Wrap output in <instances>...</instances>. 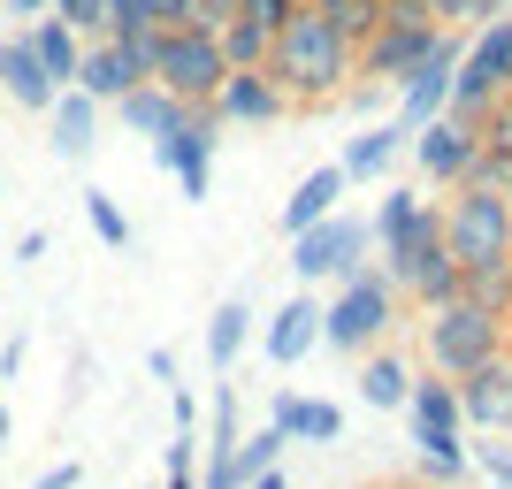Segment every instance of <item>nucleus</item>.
Instances as JSON below:
<instances>
[{
	"mask_svg": "<svg viewBox=\"0 0 512 489\" xmlns=\"http://www.w3.org/2000/svg\"><path fill=\"white\" fill-rule=\"evenodd\" d=\"M482 130H467L459 115H428L421 130H413V169L428 176V184H459L467 176V153Z\"/></svg>",
	"mask_w": 512,
	"mask_h": 489,
	"instance_id": "obj_11",
	"label": "nucleus"
},
{
	"mask_svg": "<svg viewBox=\"0 0 512 489\" xmlns=\"http://www.w3.org/2000/svg\"><path fill=\"white\" fill-rule=\"evenodd\" d=\"M214 130H222V123H214V107H184L169 130H153V161L184 184V207H199V199L214 192V146H222Z\"/></svg>",
	"mask_w": 512,
	"mask_h": 489,
	"instance_id": "obj_7",
	"label": "nucleus"
},
{
	"mask_svg": "<svg viewBox=\"0 0 512 489\" xmlns=\"http://www.w3.org/2000/svg\"><path fill=\"white\" fill-rule=\"evenodd\" d=\"M299 8H306V0H237V16H253L260 31H276V23H291Z\"/></svg>",
	"mask_w": 512,
	"mask_h": 489,
	"instance_id": "obj_34",
	"label": "nucleus"
},
{
	"mask_svg": "<svg viewBox=\"0 0 512 489\" xmlns=\"http://www.w3.org/2000/svg\"><path fill=\"white\" fill-rule=\"evenodd\" d=\"M0 451H8V405H0Z\"/></svg>",
	"mask_w": 512,
	"mask_h": 489,
	"instance_id": "obj_44",
	"label": "nucleus"
},
{
	"mask_svg": "<svg viewBox=\"0 0 512 489\" xmlns=\"http://www.w3.org/2000/svg\"><path fill=\"white\" fill-rule=\"evenodd\" d=\"M406 138H413V130L398 123V115H390V123H367L360 138L344 146V161H337V169H344V184H360V176H383L390 161H398V146H406Z\"/></svg>",
	"mask_w": 512,
	"mask_h": 489,
	"instance_id": "obj_18",
	"label": "nucleus"
},
{
	"mask_svg": "<svg viewBox=\"0 0 512 489\" xmlns=\"http://www.w3.org/2000/svg\"><path fill=\"white\" fill-rule=\"evenodd\" d=\"M428 16L444 31H482L490 16H505V0H428Z\"/></svg>",
	"mask_w": 512,
	"mask_h": 489,
	"instance_id": "obj_31",
	"label": "nucleus"
},
{
	"mask_svg": "<svg viewBox=\"0 0 512 489\" xmlns=\"http://www.w3.org/2000/svg\"><path fill=\"white\" fill-rule=\"evenodd\" d=\"M46 8H54L77 39H100V31H107V0H46Z\"/></svg>",
	"mask_w": 512,
	"mask_h": 489,
	"instance_id": "obj_33",
	"label": "nucleus"
},
{
	"mask_svg": "<svg viewBox=\"0 0 512 489\" xmlns=\"http://www.w3.org/2000/svg\"><path fill=\"white\" fill-rule=\"evenodd\" d=\"M451 383H459V421L467 428H512V344L497 360L451 375Z\"/></svg>",
	"mask_w": 512,
	"mask_h": 489,
	"instance_id": "obj_10",
	"label": "nucleus"
},
{
	"mask_svg": "<svg viewBox=\"0 0 512 489\" xmlns=\"http://www.w3.org/2000/svg\"><path fill=\"white\" fill-rule=\"evenodd\" d=\"M245 489H291V482H283V467H268V474H253Z\"/></svg>",
	"mask_w": 512,
	"mask_h": 489,
	"instance_id": "obj_43",
	"label": "nucleus"
},
{
	"mask_svg": "<svg viewBox=\"0 0 512 489\" xmlns=\"http://www.w3.org/2000/svg\"><path fill=\"white\" fill-rule=\"evenodd\" d=\"M268 39H276V31H260L253 16L214 23V46H222V62H230V69H268Z\"/></svg>",
	"mask_w": 512,
	"mask_h": 489,
	"instance_id": "obj_26",
	"label": "nucleus"
},
{
	"mask_svg": "<svg viewBox=\"0 0 512 489\" xmlns=\"http://www.w3.org/2000/svg\"><path fill=\"white\" fill-rule=\"evenodd\" d=\"M146 31H161L153 0H107V39H146Z\"/></svg>",
	"mask_w": 512,
	"mask_h": 489,
	"instance_id": "obj_32",
	"label": "nucleus"
},
{
	"mask_svg": "<svg viewBox=\"0 0 512 489\" xmlns=\"http://www.w3.org/2000/svg\"><path fill=\"white\" fill-rule=\"evenodd\" d=\"M306 8H314V16H329V31H337V39H352V46L383 23V0H306Z\"/></svg>",
	"mask_w": 512,
	"mask_h": 489,
	"instance_id": "obj_29",
	"label": "nucleus"
},
{
	"mask_svg": "<svg viewBox=\"0 0 512 489\" xmlns=\"http://www.w3.org/2000/svg\"><path fill=\"white\" fill-rule=\"evenodd\" d=\"M352 69H360V46L337 39L329 16L299 8L291 23H276V39H268V77L283 85L291 107H314V100H337L352 85Z\"/></svg>",
	"mask_w": 512,
	"mask_h": 489,
	"instance_id": "obj_1",
	"label": "nucleus"
},
{
	"mask_svg": "<svg viewBox=\"0 0 512 489\" xmlns=\"http://www.w3.org/2000/svg\"><path fill=\"white\" fill-rule=\"evenodd\" d=\"M0 92H8L16 107H31V115H46V107H54V92H62V85L39 69V54H31V39H23V31H8V39H0Z\"/></svg>",
	"mask_w": 512,
	"mask_h": 489,
	"instance_id": "obj_14",
	"label": "nucleus"
},
{
	"mask_svg": "<svg viewBox=\"0 0 512 489\" xmlns=\"http://www.w3.org/2000/svg\"><path fill=\"white\" fill-rule=\"evenodd\" d=\"M505 337H512V298H505Z\"/></svg>",
	"mask_w": 512,
	"mask_h": 489,
	"instance_id": "obj_45",
	"label": "nucleus"
},
{
	"mask_svg": "<svg viewBox=\"0 0 512 489\" xmlns=\"http://www.w3.org/2000/svg\"><path fill=\"white\" fill-rule=\"evenodd\" d=\"M291 268L299 283H344L367 268V222L360 214H321L306 230H291Z\"/></svg>",
	"mask_w": 512,
	"mask_h": 489,
	"instance_id": "obj_6",
	"label": "nucleus"
},
{
	"mask_svg": "<svg viewBox=\"0 0 512 489\" xmlns=\"http://www.w3.org/2000/svg\"><path fill=\"white\" fill-rule=\"evenodd\" d=\"M413 467H421V482H436V489H451V482H467V444H459V428H421L413 436Z\"/></svg>",
	"mask_w": 512,
	"mask_h": 489,
	"instance_id": "obj_20",
	"label": "nucleus"
},
{
	"mask_svg": "<svg viewBox=\"0 0 512 489\" xmlns=\"http://www.w3.org/2000/svg\"><path fill=\"white\" fill-rule=\"evenodd\" d=\"M245 337H253V306H245V298H222L214 321H207V360H214V375H230V367H237Z\"/></svg>",
	"mask_w": 512,
	"mask_h": 489,
	"instance_id": "obj_23",
	"label": "nucleus"
},
{
	"mask_svg": "<svg viewBox=\"0 0 512 489\" xmlns=\"http://www.w3.org/2000/svg\"><path fill=\"white\" fill-rule=\"evenodd\" d=\"M436 39H444V23H436V16H383L360 39V77H367V85H398Z\"/></svg>",
	"mask_w": 512,
	"mask_h": 489,
	"instance_id": "obj_9",
	"label": "nucleus"
},
{
	"mask_svg": "<svg viewBox=\"0 0 512 489\" xmlns=\"http://www.w3.org/2000/svg\"><path fill=\"white\" fill-rule=\"evenodd\" d=\"M46 115H54V153H62V161H85L92 138H100V100L77 92V85H62Z\"/></svg>",
	"mask_w": 512,
	"mask_h": 489,
	"instance_id": "obj_16",
	"label": "nucleus"
},
{
	"mask_svg": "<svg viewBox=\"0 0 512 489\" xmlns=\"http://www.w3.org/2000/svg\"><path fill=\"white\" fill-rule=\"evenodd\" d=\"M406 390H413L406 360H390V352H360V398L367 405H406Z\"/></svg>",
	"mask_w": 512,
	"mask_h": 489,
	"instance_id": "obj_28",
	"label": "nucleus"
},
{
	"mask_svg": "<svg viewBox=\"0 0 512 489\" xmlns=\"http://www.w3.org/2000/svg\"><path fill=\"white\" fill-rule=\"evenodd\" d=\"M115 115H123V123L138 130V138H153V130H169L176 115H184V100H176V92L161 85V77H138V85H130L123 100H115Z\"/></svg>",
	"mask_w": 512,
	"mask_h": 489,
	"instance_id": "obj_21",
	"label": "nucleus"
},
{
	"mask_svg": "<svg viewBox=\"0 0 512 489\" xmlns=\"http://www.w3.org/2000/svg\"><path fill=\"white\" fill-rule=\"evenodd\" d=\"M459 298H474V306H490V314H505V298H512V253L467 260V268H459Z\"/></svg>",
	"mask_w": 512,
	"mask_h": 489,
	"instance_id": "obj_25",
	"label": "nucleus"
},
{
	"mask_svg": "<svg viewBox=\"0 0 512 489\" xmlns=\"http://www.w3.org/2000/svg\"><path fill=\"white\" fill-rule=\"evenodd\" d=\"M283 451H291V436H283L276 421H268V428H253V436H237V451H230V482L245 489L253 474H268V467H276Z\"/></svg>",
	"mask_w": 512,
	"mask_h": 489,
	"instance_id": "obj_27",
	"label": "nucleus"
},
{
	"mask_svg": "<svg viewBox=\"0 0 512 489\" xmlns=\"http://www.w3.org/2000/svg\"><path fill=\"white\" fill-rule=\"evenodd\" d=\"M390 306H398V291H390L383 268H360V276H344L337 298L321 306V344H337V352H367V344L390 329Z\"/></svg>",
	"mask_w": 512,
	"mask_h": 489,
	"instance_id": "obj_5",
	"label": "nucleus"
},
{
	"mask_svg": "<svg viewBox=\"0 0 512 489\" xmlns=\"http://www.w3.org/2000/svg\"><path fill=\"white\" fill-rule=\"evenodd\" d=\"M77 482H85V467H77V459H62V467H46L31 489H77Z\"/></svg>",
	"mask_w": 512,
	"mask_h": 489,
	"instance_id": "obj_36",
	"label": "nucleus"
},
{
	"mask_svg": "<svg viewBox=\"0 0 512 489\" xmlns=\"http://www.w3.org/2000/svg\"><path fill=\"white\" fill-rule=\"evenodd\" d=\"M444 253L467 268V260L512 253V192L497 184H451L444 199Z\"/></svg>",
	"mask_w": 512,
	"mask_h": 489,
	"instance_id": "obj_3",
	"label": "nucleus"
},
{
	"mask_svg": "<svg viewBox=\"0 0 512 489\" xmlns=\"http://www.w3.org/2000/svg\"><path fill=\"white\" fill-rule=\"evenodd\" d=\"M23 39H31V54H39V69L54 77V85H69V77H77V54H85V39H77V31H69L54 8L23 23Z\"/></svg>",
	"mask_w": 512,
	"mask_h": 489,
	"instance_id": "obj_17",
	"label": "nucleus"
},
{
	"mask_svg": "<svg viewBox=\"0 0 512 489\" xmlns=\"http://www.w3.org/2000/svg\"><path fill=\"white\" fill-rule=\"evenodd\" d=\"M16 367H23V337H8V344H0V383H8Z\"/></svg>",
	"mask_w": 512,
	"mask_h": 489,
	"instance_id": "obj_40",
	"label": "nucleus"
},
{
	"mask_svg": "<svg viewBox=\"0 0 512 489\" xmlns=\"http://www.w3.org/2000/svg\"><path fill=\"white\" fill-rule=\"evenodd\" d=\"M406 291L421 298V314H428V306H444V298H459V260L444 253V237H436V245H428V253L413 260V276H406Z\"/></svg>",
	"mask_w": 512,
	"mask_h": 489,
	"instance_id": "obj_24",
	"label": "nucleus"
},
{
	"mask_svg": "<svg viewBox=\"0 0 512 489\" xmlns=\"http://www.w3.org/2000/svg\"><path fill=\"white\" fill-rule=\"evenodd\" d=\"M138 77H153V31H146V39H107V31H100V39H85V54H77V77H69V85L92 92L100 107H115Z\"/></svg>",
	"mask_w": 512,
	"mask_h": 489,
	"instance_id": "obj_8",
	"label": "nucleus"
},
{
	"mask_svg": "<svg viewBox=\"0 0 512 489\" xmlns=\"http://www.w3.org/2000/svg\"><path fill=\"white\" fill-rule=\"evenodd\" d=\"M406 421H413V436H421V428H467V421H459V383H451V375H436V367H428V375H413Z\"/></svg>",
	"mask_w": 512,
	"mask_h": 489,
	"instance_id": "obj_19",
	"label": "nucleus"
},
{
	"mask_svg": "<svg viewBox=\"0 0 512 489\" xmlns=\"http://www.w3.org/2000/svg\"><path fill=\"white\" fill-rule=\"evenodd\" d=\"M314 344H321V298H314V291H299L291 306H276V321H268L260 352H268L276 367H299Z\"/></svg>",
	"mask_w": 512,
	"mask_h": 489,
	"instance_id": "obj_13",
	"label": "nucleus"
},
{
	"mask_svg": "<svg viewBox=\"0 0 512 489\" xmlns=\"http://www.w3.org/2000/svg\"><path fill=\"white\" fill-rule=\"evenodd\" d=\"M161 489H199V467H184V474H161Z\"/></svg>",
	"mask_w": 512,
	"mask_h": 489,
	"instance_id": "obj_42",
	"label": "nucleus"
},
{
	"mask_svg": "<svg viewBox=\"0 0 512 489\" xmlns=\"http://www.w3.org/2000/svg\"><path fill=\"white\" fill-rule=\"evenodd\" d=\"M146 375H153V383H176V352H169V344H153V352H146Z\"/></svg>",
	"mask_w": 512,
	"mask_h": 489,
	"instance_id": "obj_38",
	"label": "nucleus"
},
{
	"mask_svg": "<svg viewBox=\"0 0 512 489\" xmlns=\"http://www.w3.org/2000/svg\"><path fill=\"white\" fill-rule=\"evenodd\" d=\"M505 314H490V306H474V298H444V306H428L421 321V352L436 375H467V367L497 360L505 352Z\"/></svg>",
	"mask_w": 512,
	"mask_h": 489,
	"instance_id": "obj_2",
	"label": "nucleus"
},
{
	"mask_svg": "<svg viewBox=\"0 0 512 489\" xmlns=\"http://www.w3.org/2000/svg\"><path fill=\"white\" fill-rule=\"evenodd\" d=\"M214 123H276L283 107V85L276 77H268V69H230V77H222V85H214Z\"/></svg>",
	"mask_w": 512,
	"mask_h": 489,
	"instance_id": "obj_12",
	"label": "nucleus"
},
{
	"mask_svg": "<svg viewBox=\"0 0 512 489\" xmlns=\"http://www.w3.org/2000/svg\"><path fill=\"white\" fill-rule=\"evenodd\" d=\"M192 8L199 0H153V23H161V31H169V23H192Z\"/></svg>",
	"mask_w": 512,
	"mask_h": 489,
	"instance_id": "obj_37",
	"label": "nucleus"
},
{
	"mask_svg": "<svg viewBox=\"0 0 512 489\" xmlns=\"http://www.w3.org/2000/svg\"><path fill=\"white\" fill-rule=\"evenodd\" d=\"M0 8H8V16H23V23H31V16H46V0H0Z\"/></svg>",
	"mask_w": 512,
	"mask_h": 489,
	"instance_id": "obj_41",
	"label": "nucleus"
},
{
	"mask_svg": "<svg viewBox=\"0 0 512 489\" xmlns=\"http://www.w3.org/2000/svg\"><path fill=\"white\" fill-rule=\"evenodd\" d=\"M268 421L291 436V444H337L344 436V405L329 398H299V390H283L276 405H268Z\"/></svg>",
	"mask_w": 512,
	"mask_h": 489,
	"instance_id": "obj_15",
	"label": "nucleus"
},
{
	"mask_svg": "<svg viewBox=\"0 0 512 489\" xmlns=\"http://www.w3.org/2000/svg\"><path fill=\"white\" fill-rule=\"evenodd\" d=\"M16 260H46V230H23L16 237Z\"/></svg>",
	"mask_w": 512,
	"mask_h": 489,
	"instance_id": "obj_39",
	"label": "nucleus"
},
{
	"mask_svg": "<svg viewBox=\"0 0 512 489\" xmlns=\"http://www.w3.org/2000/svg\"><path fill=\"white\" fill-rule=\"evenodd\" d=\"M474 467L490 474V482H497V489H512V451H497V444H482V451H474Z\"/></svg>",
	"mask_w": 512,
	"mask_h": 489,
	"instance_id": "obj_35",
	"label": "nucleus"
},
{
	"mask_svg": "<svg viewBox=\"0 0 512 489\" xmlns=\"http://www.w3.org/2000/svg\"><path fill=\"white\" fill-rule=\"evenodd\" d=\"M85 222H92V237H100L107 253H123V245H130V214L115 207L107 192H85Z\"/></svg>",
	"mask_w": 512,
	"mask_h": 489,
	"instance_id": "obj_30",
	"label": "nucleus"
},
{
	"mask_svg": "<svg viewBox=\"0 0 512 489\" xmlns=\"http://www.w3.org/2000/svg\"><path fill=\"white\" fill-rule=\"evenodd\" d=\"M337 199H344V169L329 161V169H314L299 192L283 199V230H306V222H321V214H337Z\"/></svg>",
	"mask_w": 512,
	"mask_h": 489,
	"instance_id": "obj_22",
	"label": "nucleus"
},
{
	"mask_svg": "<svg viewBox=\"0 0 512 489\" xmlns=\"http://www.w3.org/2000/svg\"><path fill=\"white\" fill-rule=\"evenodd\" d=\"M153 77H161V85H169L184 107H207V100H214V85L230 77V62H222L214 31L169 23V31H153Z\"/></svg>",
	"mask_w": 512,
	"mask_h": 489,
	"instance_id": "obj_4",
	"label": "nucleus"
}]
</instances>
